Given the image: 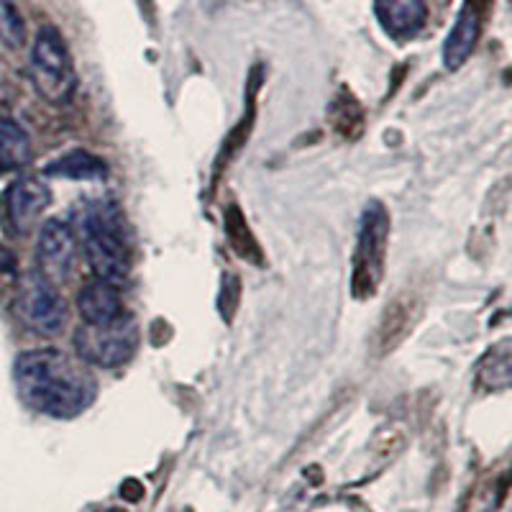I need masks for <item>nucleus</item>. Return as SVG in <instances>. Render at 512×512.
Wrapping results in <instances>:
<instances>
[{
    "label": "nucleus",
    "mask_w": 512,
    "mask_h": 512,
    "mask_svg": "<svg viewBox=\"0 0 512 512\" xmlns=\"http://www.w3.org/2000/svg\"><path fill=\"white\" fill-rule=\"evenodd\" d=\"M80 259V244L67 221H47L39 228L36 239V272L44 274L49 282L59 285L75 274Z\"/></svg>",
    "instance_id": "obj_7"
},
{
    "label": "nucleus",
    "mask_w": 512,
    "mask_h": 512,
    "mask_svg": "<svg viewBox=\"0 0 512 512\" xmlns=\"http://www.w3.org/2000/svg\"><path fill=\"white\" fill-rule=\"evenodd\" d=\"M139 326L128 313L100 326H80L75 333L77 359L88 367L116 369L134 359L139 349Z\"/></svg>",
    "instance_id": "obj_4"
},
{
    "label": "nucleus",
    "mask_w": 512,
    "mask_h": 512,
    "mask_svg": "<svg viewBox=\"0 0 512 512\" xmlns=\"http://www.w3.org/2000/svg\"><path fill=\"white\" fill-rule=\"evenodd\" d=\"M26 41L24 16L13 0H0V44L8 49H21Z\"/></svg>",
    "instance_id": "obj_16"
},
{
    "label": "nucleus",
    "mask_w": 512,
    "mask_h": 512,
    "mask_svg": "<svg viewBox=\"0 0 512 512\" xmlns=\"http://www.w3.org/2000/svg\"><path fill=\"white\" fill-rule=\"evenodd\" d=\"M31 82L52 105H67L77 93V70L67 41L54 26H41L31 47Z\"/></svg>",
    "instance_id": "obj_3"
},
{
    "label": "nucleus",
    "mask_w": 512,
    "mask_h": 512,
    "mask_svg": "<svg viewBox=\"0 0 512 512\" xmlns=\"http://www.w3.org/2000/svg\"><path fill=\"white\" fill-rule=\"evenodd\" d=\"M374 13L379 26L395 39H413L428 18L423 0H374Z\"/></svg>",
    "instance_id": "obj_10"
},
{
    "label": "nucleus",
    "mask_w": 512,
    "mask_h": 512,
    "mask_svg": "<svg viewBox=\"0 0 512 512\" xmlns=\"http://www.w3.org/2000/svg\"><path fill=\"white\" fill-rule=\"evenodd\" d=\"M510 341H502L495 349H489L487 356L479 364V382L487 390H507L512 379V364H510Z\"/></svg>",
    "instance_id": "obj_14"
},
{
    "label": "nucleus",
    "mask_w": 512,
    "mask_h": 512,
    "mask_svg": "<svg viewBox=\"0 0 512 512\" xmlns=\"http://www.w3.org/2000/svg\"><path fill=\"white\" fill-rule=\"evenodd\" d=\"M52 203V190L39 177H18L3 195V223L13 236H26L39 226Z\"/></svg>",
    "instance_id": "obj_8"
},
{
    "label": "nucleus",
    "mask_w": 512,
    "mask_h": 512,
    "mask_svg": "<svg viewBox=\"0 0 512 512\" xmlns=\"http://www.w3.org/2000/svg\"><path fill=\"white\" fill-rule=\"evenodd\" d=\"M387 241H390V216H387L382 203L372 200L361 213L359 241H356L354 254V277H351V290L359 300L372 297L382 282Z\"/></svg>",
    "instance_id": "obj_5"
},
{
    "label": "nucleus",
    "mask_w": 512,
    "mask_h": 512,
    "mask_svg": "<svg viewBox=\"0 0 512 512\" xmlns=\"http://www.w3.org/2000/svg\"><path fill=\"white\" fill-rule=\"evenodd\" d=\"M70 228L85 251L90 269L103 282H123L131 272V241L116 200H85L70 216Z\"/></svg>",
    "instance_id": "obj_2"
},
{
    "label": "nucleus",
    "mask_w": 512,
    "mask_h": 512,
    "mask_svg": "<svg viewBox=\"0 0 512 512\" xmlns=\"http://www.w3.org/2000/svg\"><path fill=\"white\" fill-rule=\"evenodd\" d=\"M13 269H16V256L6 246H0V272H13Z\"/></svg>",
    "instance_id": "obj_17"
},
{
    "label": "nucleus",
    "mask_w": 512,
    "mask_h": 512,
    "mask_svg": "<svg viewBox=\"0 0 512 512\" xmlns=\"http://www.w3.org/2000/svg\"><path fill=\"white\" fill-rule=\"evenodd\" d=\"M47 177H64V180L100 182L108 177V164L100 157L90 154L88 149H72L64 157L47 164Z\"/></svg>",
    "instance_id": "obj_13"
},
{
    "label": "nucleus",
    "mask_w": 512,
    "mask_h": 512,
    "mask_svg": "<svg viewBox=\"0 0 512 512\" xmlns=\"http://www.w3.org/2000/svg\"><path fill=\"white\" fill-rule=\"evenodd\" d=\"M34 159V144L26 128L8 116H0V175L29 167Z\"/></svg>",
    "instance_id": "obj_12"
},
{
    "label": "nucleus",
    "mask_w": 512,
    "mask_h": 512,
    "mask_svg": "<svg viewBox=\"0 0 512 512\" xmlns=\"http://www.w3.org/2000/svg\"><path fill=\"white\" fill-rule=\"evenodd\" d=\"M77 310H80L82 320L88 326H100V323H111V320L121 318L123 310L121 292L113 282L93 280L82 287L77 295Z\"/></svg>",
    "instance_id": "obj_11"
},
{
    "label": "nucleus",
    "mask_w": 512,
    "mask_h": 512,
    "mask_svg": "<svg viewBox=\"0 0 512 512\" xmlns=\"http://www.w3.org/2000/svg\"><path fill=\"white\" fill-rule=\"evenodd\" d=\"M13 379L31 410L59 420L82 415L98 395L88 364L59 349L24 351L13 364Z\"/></svg>",
    "instance_id": "obj_1"
},
{
    "label": "nucleus",
    "mask_w": 512,
    "mask_h": 512,
    "mask_svg": "<svg viewBox=\"0 0 512 512\" xmlns=\"http://www.w3.org/2000/svg\"><path fill=\"white\" fill-rule=\"evenodd\" d=\"M487 3L489 0H466V6L461 8L454 29L448 31L446 44H443L446 70H459V67H464L466 59L472 57L479 36H482V8Z\"/></svg>",
    "instance_id": "obj_9"
},
{
    "label": "nucleus",
    "mask_w": 512,
    "mask_h": 512,
    "mask_svg": "<svg viewBox=\"0 0 512 512\" xmlns=\"http://www.w3.org/2000/svg\"><path fill=\"white\" fill-rule=\"evenodd\" d=\"M226 233H228V239H231V246L236 249V254H239L241 259L262 264V251H259V244H256V239L251 236L249 223H246V218L241 216V210L236 208V205L226 210Z\"/></svg>",
    "instance_id": "obj_15"
},
{
    "label": "nucleus",
    "mask_w": 512,
    "mask_h": 512,
    "mask_svg": "<svg viewBox=\"0 0 512 512\" xmlns=\"http://www.w3.org/2000/svg\"><path fill=\"white\" fill-rule=\"evenodd\" d=\"M16 315L29 331L54 336L67 323V303L44 274L26 272L16 290Z\"/></svg>",
    "instance_id": "obj_6"
}]
</instances>
